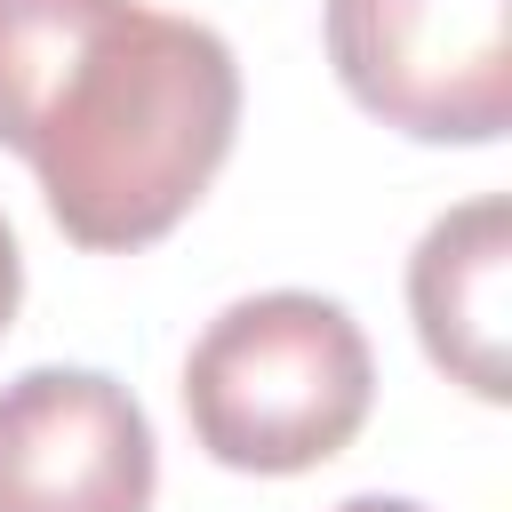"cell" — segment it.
I'll return each instance as SVG.
<instances>
[{
    "label": "cell",
    "instance_id": "1",
    "mask_svg": "<svg viewBox=\"0 0 512 512\" xmlns=\"http://www.w3.org/2000/svg\"><path fill=\"white\" fill-rule=\"evenodd\" d=\"M240 128L232 40L144 0H0V144L32 160L72 248H152Z\"/></svg>",
    "mask_w": 512,
    "mask_h": 512
},
{
    "label": "cell",
    "instance_id": "2",
    "mask_svg": "<svg viewBox=\"0 0 512 512\" xmlns=\"http://www.w3.org/2000/svg\"><path fill=\"white\" fill-rule=\"evenodd\" d=\"M376 360L360 320L312 288H264L224 304L184 360L192 440L232 472H312L368 424Z\"/></svg>",
    "mask_w": 512,
    "mask_h": 512
},
{
    "label": "cell",
    "instance_id": "3",
    "mask_svg": "<svg viewBox=\"0 0 512 512\" xmlns=\"http://www.w3.org/2000/svg\"><path fill=\"white\" fill-rule=\"evenodd\" d=\"M328 64L360 112L416 144L512 128V0H328Z\"/></svg>",
    "mask_w": 512,
    "mask_h": 512
},
{
    "label": "cell",
    "instance_id": "4",
    "mask_svg": "<svg viewBox=\"0 0 512 512\" xmlns=\"http://www.w3.org/2000/svg\"><path fill=\"white\" fill-rule=\"evenodd\" d=\"M160 448L144 400L104 368L0 384V512H152Z\"/></svg>",
    "mask_w": 512,
    "mask_h": 512
},
{
    "label": "cell",
    "instance_id": "5",
    "mask_svg": "<svg viewBox=\"0 0 512 512\" xmlns=\"http://www.w3.org/2000/svg\"><path fill=\"white\" fill-rule=\"evenodd\" d=\"M408 312L448 384L472 400L512 392V200L480 192L448 208L408 256Z\"/></svg>",
    "mask_w": 512,
    "mask_h": 512
},
{
    "label": "cell",
    "instance_id": "6",
    "mask_svg": "<svg viewBox=\"0 0 512 512\" xmlns=\"http://www.w3.org/2000/svg\"><path fill=\"white\" fill-rule=\"evenodd\" d=\"M16 296H24V256H16V232H8V216H0V336H8V320H16Z\"/></svg>",
    "mask_w": 512,
    "mask_h": 512
},
{
    "label": "cell",
    "instance_id": "7",
    "mask_svg": "<svg viewBox=\"0 0 512 512\" xmlns=\"http://www.w3.org/2000/svg\"><path fill=\"white\" fill-rule=\"evenodd\" d=\"M328 512H432V504H416V496H344Z\"/></svg>",
    "mask_w": 512,
    "mask_h": 512
}]
</instances>
